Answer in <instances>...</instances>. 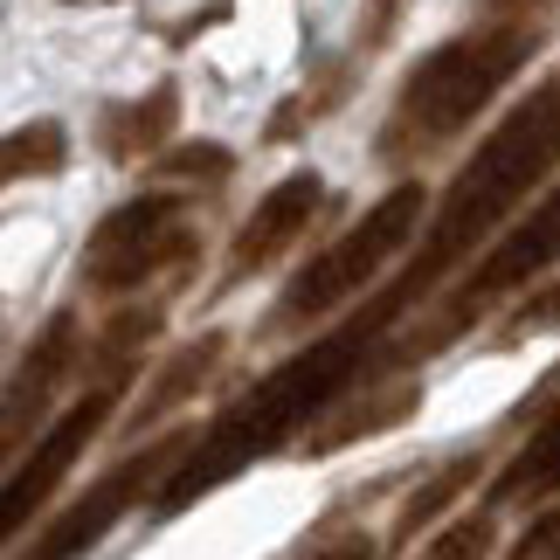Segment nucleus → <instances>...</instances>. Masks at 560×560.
Listing matches in <instances>:
<instances>
[{
  "label": "nucleus",
  "instance_id": "17",
  "mask_svg": "<svg viewBox=\"0 0 560 560\" xmlns=\"http://www.w3.org/2000/svg\"><path fill=\"white\" fill-rule=\"evenodd\" d=\"M478 14H491V21H533V28H547V21L560 14V0H478Z\"/></svg>",
  "mask_w": 560,
  "mask_h": 560
},
{
  "label": "nucleus",
  "instance_id": "3",
  "mask_svg": "<svg viewBox=\"0 0 560 560\" xmlns=\"http://www.w3.org/2000/svg\"><path fill=\"white\" fill-rule=\"evenodd\" d=\"M416 235H422V180H401L291 277L284 298H277V312H270V332H298V326H312V318H332L347 298H360L374 277H387V264L408 256Z\"/></svg>",
  "mask_w": 560,
  "mask_h": 560
},
{
  "label": "nucleus",
  "instance_id": "12",
  "mask_svg": "<svg viewBox=\"0 0 560 560\" xmlns=\"http://www.w3.org/2000/svg\"><path fill=\"white\" fill-rule=\"evenodd\" d=\"M214 360H222V332H208V339H194V347H180L174 360H166V374L153 381V395L139 401V422H153V416H166V408H180L194 387L214 374Z\"/></svg>",
  "mask_w": 560,
  "mask_h": 560
},
{
  "label": "nucleus",
  "instance_id": "18",
  "mask_svg": "<svg viewBox=\"0 0 560 560\" xmlns=\"http://www.w3.org/2000/svg\"><path fill=\"white\" fill-rule=\"evenodd\" d=\"M512 560H560V512H547V520L512 547Z\"/></svg>",
  "mask_w": 560,
  "mask_h": 560
},
{
  "label": "nucleus",
  "instance_id": "8",
  "mask_svg": "<svg viewBox=\"0 0 560 560\" xmlns=\"http://www.w3.org/2000/svg\"><path fill=\"white\" fill-rule=\"evenodd\" d=\"M318 208H326V180L312 174H284L264 201L249 208V222L235 229V243H229V277H256V270H270L277 256H291L298 249V235H305L318 222Z\"/></svg>",
  "mask_w": 560,
  "mask_h": 560
},
{
  "label": "nucleus",
  "instance_id": "10",
  "mask_svg": "<svg viewBox=\"0 0 560 560\" xmlns=\"http://www.w3.org/2000/svg\"><path fill=\"white\" fill-rule=\"evenodd\" d=\"M553 491H560V401L533 422V436L491 478V505H533V499H553Z\"/></svg>",
  "mask_w": 560,
  "mask_h": 560
},
{
  "label": "nucleus",
  "instance_id": "6",
  "mask_svg": "<svg viewBox=\"0 0 560 560\" xmlns=\"http://www.w3.org/2000/svg\"><path fill=\"white\" fill-rule=\"evenodd\" d=\"M560 256V187H547L540 201H533L520 222H512L499 243H485V256L464 270V284L436 305V318L416 332V339H401L395 353H387V368L395 360H422V353H436V347H450L457 332H470L478 318L491 312V305H505L512 291H526L533 277H540L547 264Z\"/></svg>",
  "mask_w": 560,
  "mask_h": 560
},
{
  "label": "nucleus",
  "instance_id": "11",
  "mask_svg": "<svg viewBox=\"0 0 560 560\" xmlns=\"http://www.w3.org/2000/svg\"><path fill=\"white\" fill-rule=\"evenodd\" d=\"M174 118H180V91L160 83L153 97L118 104L112 125H104V145H112V160H145V153H160V145L174 139Z\"/></svg>",
  "mask_w": 560,
  "mask_h": 560
},
{
  "label": "nucleus",
  "instance_id": "1",
  "mask_svg": "<svg viewBox=\"0 0 560 560\" xmlns=\"http://www.w3.org/2000/svg\"><path fill=\"white\" fill-rule=\"evenodd\" d=\"M553 166H560V77H547L540 91H526L485 132V145L457 166V180H450L443 201L429 208L422 249L408 256V264L387 277L353 318L387 347V332H395L416 305H429V298L443 291V277L457 264H470V256L512 222V208L533 201V187H540Z\"/></svg>",
  "mask_w": 560,
  "mask_h": 560
},
{
  "label": "nucleus",
  "instance_id": "7",
  "mask_svg": "<svg viewBox=\"0 0 560 560\" xmlns=\"http://www.w3.org/2000/svg\"><path fill=\"white\" fill-rule=\"evenodd\" d=\"M180 457H187V436H153L145 450H132L112 478H97L70 512H56V520L42 526V540L28 547V560H77V553H91L104 533L145 499V491H160V478H174Z\"/></svg>",
  "mask_w": 560,
  "mask_h": 560
},
{
  "label": "nucleus",
  "instance_id": "15",
  "mask_svg": "<svg viewBox=\"0 0 560 560\" xmlns=\"http://www.w3.org/2000/svg\"><path fill=\"white\" fill-rule=\"evenodd\" d=\"M470 470H478V464L464 457V464H450V470H443V478L429 485V491H416V499L401 505V526H395V533H416V526H429V520H436V512H443V505L464 491V478H470Z\"/></svg>",
  "mask_w": 560,
  "mask_h": 560
},
{
  "label": "nucleus",
  "instance_id": "9",
  "mask_svg": "<svg viewBox=\"0 0 560 560\" xmlns=\"http://www.w3.org/2000/svg\"><path fill=\"white\" fill-rule=\"evenodd\" d=\"M77 347H83V332H77V318L62 312L49 332L28 347V360L14 368V381H8V443H21L28 436V422L49 408V395L62 381H70V368H77Z\"/></svg>",
  "mask_w": 560,
  "mask_h": 560
},
{
  "label": "nucleus",
  "instance_id": "13",
  "mask_svg": "<svg viewBox=\"0 0 560 560\" xmlns=\"http://www.w3.org/2000/svg\"><path fill=\"white\" fill-rule=\"evenodd\" d=\"M70 160V132L56 118H35V125H14L8 132V153H0V174L8 180H28V174H62Z\"/></svg>",
  "mask_w": 560,
  "mask_h": 560
},
{
  "label": "nucleus",
  "instance_id": "2",
  "mask_svg": "<svg viewBox=\"0 0 560 560\" xmlns=\"http://www.w3.org/2000/svg\"><path fill=\"white\" fill-rule=\"evenodd\" d=\"M540 42H547V28H533V21H491V14H478L464 35L436 42L401 77L395 112L381 125V153L395 166H408V160L443 153L450 139H464L485 104L540 56Z\"/></svg>",
  "mask_w": 560,
  "mask_h": 560
},
{
  "label": "nucleus",
  "instance_id": "14",
  "mask_svg": "<svg viewBox=\"0 0 560 560\" xmlns=\"http://www.w3.org/2000/svg\"><path fill=\"white\" fill-rule=\"evenodd\" d=\"M491 553V520L478 512V520H450L436 540L422 547V560H485Z\"/></svg>",
  "mask_w": 560,
  "mask_h": 560
},
{
  "label": "nucleus",
  "instance_id": "4",
  "mask_svg": "<svg viewBox=\"0 0 560 560\" xmlns=\"http://www.w3.org/2000/svg\"><path fill=\"white\" fill-rule=\"evenodd\" d=\"M153 332H160V312L118 318V332L104 339V374L83 387V395L49 422V436H42L28 457L8 470V505H0V526H8V533H28V520L56 499V485L70 478V464L97 443V429L118 416V395H125V381H132V347H139V339H153Z\"/></svg>",
  "mask_w": 560,
  "mask_h": 560
},
{
  "label": "nucleus",
  "instance_id": "16",
  "mask_svg": "<svg viewBox=\"0 0 560 560\" xmlns=\"http://www.w3.org/2000/svg\"><path fill=\"white\" fill-rule=\"evenodd\" d=\"M160 174H174V180H222L229 174V153H222V145H187V153H174Z\"/></svg>",
  "mask_w": 560,
  "mask_h": 560
},
{
  "label": "nucleus",
  "instance_id": "5",
  "mask_svg": "<svg viewBox=\"0 0 560 560\" xmlns=\"http://www.w3.org/2000/svg\"><path fill=\"white\" fill-rule=\"evenodd\" d=\"M201 256V222H194L187 194H139V201L112 208L83 243V284L97 298L145 291L160 277H180Z\"/></svg>",
  "mask_w": 560,
  "mask_h": 560
}]
</instances>
